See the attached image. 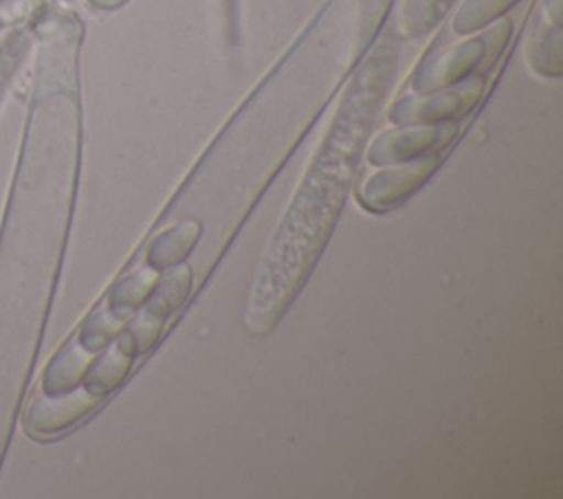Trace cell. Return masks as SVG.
Returning a JSON list of instances; mask_svg holds the SVG:
<instances>
[{"instance_id": "obj_1", "label": "cell", "mask_w": 563, "mask_h": 499, "mask_svg": "<svg viewBox=\"0 0 563 499\" xmlns=\"http://www.w3.org/2000/svg\"><path fill=\"white\" fill-rule=\"evenodd\" d=\"M396 57V44L383 40L347 84L255 270L244 306V328L251 334L275 330L319 262L352 189L365 138L394 77Z\"/></svg>"}, {"instance_id": "obj_2", "label": "cell", "mask_w": 563, "mask_h": 499, "mask_svg": "<svg viewBox=\"0 0 563 499\" xmlns=\"http://www.w3.org/2000/svg\"><path fill=\"white\" fill-rule=\"evenodd\" d=\"M512 24L508 18H501L493 22L490 29H486L479 35H471L457 44L446 46L444 51H438L435 55H429L411 75V88L418 95L433 92L446 86H453L473 73L486 68L493 64L495 55L504 48L508 33Z\"/></svg>"}, {"instance_id": "obj_4", "label": "cell", "mask_w": 563, "mask_h": 499, "mask_svg": "<svg viewBox=\"0 0 563 499\" xmlns=\"http://www.w3.org/2000/svg\"><path fill=\"white\" fill-rule=\"evenodd\" d=\"M440 160L442 152H429L402 163L383 165V169L374 171L356 187V202L374 213L394 209L433 176Z\"/></svg>"}, {"instance_id": "obj_6", "label": "cell", "mask_w": 563, "mask_h": 499, "mask_svg": "<svg viewBox=\"0 0 563 499\" xmlns=\"http://www.w3.org/2000/svg\"><path fill=\"white\" fill-rule=\"evenodd\" d=\"M561 0H543V11L537 15L530 42L526 48V59L530 68L541 77H559L561 62Z\"/></svg>"}, {"instance_id": "obj_8", "label": "cell", "mask_w": 563, "mask_h": 499, "mask_svg": "<svg viewBox=\"0 0 563 499\" xmlns=\"http://www.w3.org/2000/svg\"><path fill=\"white\" fill-rule=\"evenodd\" d=\"M451 4L453 0H405L398 15L400 33L407 37L427 33L442 20Z\"/></svg>"}, {"instance_id": "obj_9", "label": "cell", "mask_w": 563, "mask_h": 499, "mask_svg": "<svg viewBox=\"0 0 563 499\" xmlns=\"http://www.w3.org/2000/svg\"><path fill=\"white\" fill-rule=\"evenodd\" d=\"M95 7H101V9H114V7H119L121 2H125V0H90Z\"/></svg>"}, {"instance_id": "obj_3", "label": "cell", "mask_w": 563, "mask_h": 499, "mask_svg": "<svg viewBox=\"0 0 563 499\" xmlns=\"http://www.w3.org/2000/svg\"><path fill=\"white\" fill-rule=\"evenodd\" d=\"M486 88V81L479 73H473L471 77L433 90L424 95H409L398 99L389 112L387 119L394 125H413V123H440L451 119H462L468 114L477 101L482 99Z\"/></svg>"}, {"instance_id": "obj_7", "label": "cell", "mask_w": 563, "mask_h": 499, "mask_svg": "<svg viewBox=\"0 0 563 499\" xmlns=\"http://www.w3.org/2000/svg\"><path fill=\"white\" fill-rule=\"evenodd\" d=\"M519 0H464L453 15V33L471 35L499 20Z\"/></svg>"}, {"instance_id": "obj_5", "label": "cell", "mask_w": 563, "mask_h": 499, "mask_svg": "<svg viewBox=\"0 0 563 499\" xmlns=\"http://www.w3.org/2000/svg\"><path fill=\"white\" fill-rule=\"evenodd\" d=\"M457 130H460L457 119L440 121V123L396 125L374 136V141L365 147V160L369 165L383 167V165L402 163L429 152H444V147L455 138Z\"/></svg>"}]
</instances>
